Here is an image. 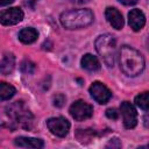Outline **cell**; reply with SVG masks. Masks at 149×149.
I'll list each match as a JSON object with an SVG mask.
<instances>
[{
  "mask_svg": "<svg viewBox=\"0 0 149 149\" xmlns=\"http://www.w3.org/2000/svg\"><path fill=\"white\" fill-rule=\"evenodd\" d=\"M119 63L121 71L129 77L139 76L146 66L144 57L142 56V54L129 45L121 47L119 54Z\"/></svg>",
  "mask_w": 149,
  "mask_h": 149,
  "instance_id": "cell-1",
  "label": "cell"
},
{
  "mask_svg": "<svg viewBox=\"0 0 149 149\" xmlns=\"http://www.w3.org/2000/svg\"><path fill=\"white\" fill-rule=\"evenodd\" d=\"M94 15L90 9H71L61 14L59 20L66 29H80L90 26L93 22Z\"/></svg>",
  "mask_w": 149,
  "mask_h": 149,
  "instance_id": "cell-2",
  "label": "cell"
},
{
  "mask_svg": "<svg viewBox=\"0 0 149 149\" xmlns=\"http://www.w3.org/2000/svg\"><path fill=\"white\" fill-rule=\"evenodd\" d=\"M95 49L108 68H113L116 61V41L109 34H102L95 40Z\"/></svg>",
  "mask_w": 149,
  "mask_h": 149,
  "instance_id": "cell-3",
  "label": "cell"
},
{
  "mask_svg": "<svg viewBox=\"0 0 149 149\" xmlns=\"http://www.w3.org/2000/svg\"><path fill=\"white\" fill-rule=\"evenodd\" d=\"M7 109H8V115L10 118H13L15 120V122H17L21 127L30 128V123L33 122V115L29 112V109H27L24 107L22 101L14 102Z\"/></svg>",
  "mask_w": 149,
  "mask_h": 149,
  "instance_id": "cell-4",
  "label": "cell"
},
{
  "mask_svg": "<svg viewBox=\"0 0 149 149\" xmlns=\"http://www.w3.org/2000/svg\"><path fill=\"white\" fill-rule=\"evenodd\" d=\"M70 114L76 121H84L92 116L93 107L83 100H77L70 106Z\"/></svg>",
  "mask_w": 149,
  "mask_h": 149,
  "instance_id": "cell-5",
  "label": "cell"
},
{
  "mask_svg": "<svg viewBox=\"0 0 149 149\" xmlns=\"http://www.w3.org/2000/svg\"><path fill=\"white\" fill-rule=\"evenodd\" d=\"M47 126H48L49 130L54 135H56L58 137L66 136L68 133H69V130H70V122L65 118H62V116L50 118L47 121Z\"/></svg>",
  "mask_w": 149,
  "mask_h": 149,
  "instance_id": "cell-6",
  "label": "cell"
},
{
  "mask_svg": "<svg viewBox=\"0 0 149 149\" xmlns=\"http://www.w3.org/2000/svg\"><path fill=\"white\" fill-rule=\"evenodd\" d=\"M120 112L123 119V126L127 129H132L137 125V112L129 101L121 102Z\"/></svg>",
  "mask_w": 149,
  "mask_h": 149,
  "instance_id": "cell-7",
  "label": "cell"
},
{
  "mask_svg": "<svg viewBox=\"0 0 149 149\" xmlns=\"http://www.w3.org/2000/svg\"><path fill=\"white\" fill-rule=\"evenodd\" d=\"M90 93L91 97L99 104H106L108 102V100L112 98V92L109 91V88L104 85L100 81H94L92 83V85L90 86Z\"/></svg>",
  "mask_w": 149,
  "mask_h": 149,
  "instance_id": "cell-8",
  "label": "cell"
},
{
  "mask_svg": "<svg viewBox=\"0 0 149 149\" xmlns=\"http://www.w3.org/2000/svg\"><path fill=\"white\" fill-rule=\"evenodd\" d=\"M23 19V12L19 7H12L0 13V23L3 26H14L21 22Z\"/></svg>",
  "mask_w": 149,
  "mask_h": 149,
  "instance_id": "cell-9",
  "label": "cell"
},
{
  "mask_svg": "<svg viewBox=\"0 0 149 149\" xmlns=\"http://www.w3.org/2000/svg\"><path fill=\"white\" fill-rule=\"evenodd\" d=\"M128 22H129L130 28L134 31H139L146 24V16L140 9L135 8L128 13Z\"/></svg>",
  "mask_w": 149,
  "mask_h": 149,
  "instance_id": "cell-10",
  "label": "cell"
},
{
  "mask_svg": "<svg viewBox=\"0 0 149 149\" xmlns=\"http://www.w3.org/2000/svg\"><path fill=\"white\" fill-rule=\"evenodd\" d=\"M105 16L108 21V23L115 28V29H122L123 28V17L121 15V13L114 8V7H107L106 10H105Z\"/></svg>",
  "mask_w": 149,
  "mask_h": 149,
  "instance_id": "cell-11",
  "label": "cell"
},
{
  "mask_svg": "<svg viewBox=\"0 0 149 149\" xmlns=\"http://www.w3.org/2000/svg\"><path fill=\"white\" fill-rule=\"evenodd\" d=\"M15 146L21 147V148H35L40 149L43 148L44 143L41 139H35V137H27V136H19L14 140Z\"/></svg>",
  "mask_w": 149,
  "mask_h": 149,
  "instance_id": "cell-12",
  "label": "cell"
},
{
  "mask_svg": "<svg viewBox=\"0 0 149 149\" xmlns=\"http://www.w3.org/2000/svg\"><path fill=\"white\" fill-rule=\"evenodd\" d=\"M15 68V56L12 52H6L0 61V72L2 74H9Z\"/></svg>",
  "mask_w": 149,
  "mask_h": 149,
  "instance_id": "cell-13",
  "label": "cell"
},
{
  "mask_svg": "<svg viewBox=\"0 0 149 149\" xmlns=\"http://www.w3.org/2000/svg\"><path fill=\"white\" fill-rule=\"evenodd\" d=\"M80 63H81L83 69H85L87 71H98L100 69V63H99L98 58L91 54L84 55Z\"/></svg>",
  "mask_w": 149,
  "mask_h": 149,
  "instance_id": "cell-14",
  "label": "cell"
},
{
  "mask_svg": "<svg viewBox=\"0 0 149 149\" xmlns=\"http://www.w3.org/2000/svg\"><path fill=\"white\" fill-rule=\"evenodd\" d=\"M38 33L35 28H23L19 33V40L24 44H30L37 40Z\"/></svg>",
  "mask_w": 149,
  "mask_h": 149,
  "instance_id": "cell-15",
  "label": "cell"
},
{
  "mask_svg": "<svg viewBox=\"0 0 149 149\" xmlns=\"http://www.w3.org/2000/svg\"><path fill=\"white\" fill-rule=\"evenodd\" d=\"M15 93H16V90L13 85L6 81H0V101L9 100Z\"/></svg>",
  "mask_w": 149,
  "mask_h": 149,
  "instance_id": "cell-16",
  "label": "cell"
},
{
  "mask_svg": "<svg viewBox=\"0 0 149 149\" xmlns=\"http://www.w3.org/2000/svg\"><path fill=\"white\" fill-rule=\"evenodd\" d=\"M135 105L147 112L149 109V98H148V92L140 93L135 97Z\"/></svg>",
  "mask_w": 149,
  "mask_h": 149,
  "instance_id": "cell-17",
  "label": "cell"
},
{
  "mask_svg": "<svg viewBox=\"0 0 149 149\" xmlns=\"http://www.w3.org/2000/svg\"><path fill=\"white\" fill-rule=\"evenodd\" d=\"M21 70L24 73H33L35 70V64L31 63L30 61H24L21 63Z\"/></svg>",
  "mask_w": 149,
  "mask_h": 149,
  "instance_id": "cell-18",
  "label": "cell"
},
{
  "mask_svg": "<svg viewBox=\"0 0 149 149\" xmlns=\"http://www.w3.org/2000/svg\"><path fill=\"white\" fill-rule=\"evenodd\" d=\"M64 102H65V97L63 94L59 93V94H56L54 97V105L56 107H62L64 105Z\"/></svg>",
  "mask_w": 149,
  "mask_h": 149,
  "instance_id": "cell-19",
  "label": "cell"
},
{
  "mask_svg": "<svg viewBox=\"0 0 149 149\" xmlns=\"http://www.w3.org/2000/svg\"><path fill=\"white\" fill-rule=\"evenodd\" d=\"M106 115L108 119H112V120H116L119 118V112L115 109V108H108L106 111Z\"/></svg>",
  "mask_w": 149,
  "mask_h": 149,
  "instance_id": "cell-20",
  "label": "cell"
},
{
  "mask_svg": "<svg viewBox=\"0 0 149 149\" xmlns=\"http://www.w3.org/2000/svg\"><path fill=\"white\" fill-rule=\"evenodd\" d=\"M139 0H119V2H121L122 5H125V6H130V5H134V3H136Z\"/></svg>",
  "mask_w": 149,
  "mask_h": 149,
  "instance_id": "cell-21",
  "label": "cell"
},
{
  "mask_svg": "<svg viewBox=\"0 0 149 149\" xmlns=\"http://www.w3.org/2000/svg\"><path fill=\"white\" fill-rule=\"evenodd\" d=\"M14 0H0V6H6V5H9L12 3Z\"/></svg>",
  "mask_w": 149,
  "mask_h": 149,
  "instance_id": "cell-22",
  "label": "cell"
},
{
  "mask_svg": "<svg viewBox=\"0 0 149 149\" xmlns=\"http://www.w3.org/2000/svg\"><path fill=\"white\" fill-rule=\"evenodd\" d=\"M73 2H76L77 5H84V3H86V2H88V1H91V0H72Z\"/></svg>",
  "mask_w": 149,
  "mask_h": 149,
  "instance_id": "cell-23",
  "label": "cell"
}]
</instances>
